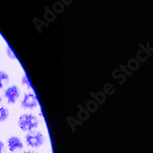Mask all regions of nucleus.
Returning a JSON list of instances; mask_svg holds the SVG:
<instances>
[{"label": "nucleus", "instance_id": "obj_1", "mask_svg": "<svg viewBox=\"0 0 153 153\" xmlns=\"http://www.w3.org/2000/svg\"><path fill=\"white\" fill-rule=\"evenodd\" d=\"M38 120L33 114H28L25 113L19 117L18 124L19 128L25 132H29L31 130H34L38 127Z\"/></svg>", "mask_w": 153, "mask_h": 153}, {"label": "nucleus", "instance_id": "obj_2", "mask_svg": "<svg viewBox=\"0 0 153 153\" xmlns=\"http://www.w3.org/2000/svg\"><path fill=\"white\" fill-rule=\"evenodd\" d=\"M27 145L32 148H38L44 143V136L39 131L31 130L25 136Z\"/></svg>", "mask_w": 153, "mask_h": 153}, {"label": "nucleus", "instance_id": "obj_3", "mask_svg": "<svg viewBox=\"0 0 153 153\" xmlns=\"http://www.w3.org/2000/svg\"><path fill=\"white\" fill-rule=\"evenodd\" d=\"M4 94H5V97L7 99L8 103L10 104H13L16 103L18 98L19 97L20 92H19V89L17 86L12 85L5 90Z\"/></svg>", "mask_w": 153, "mask_h": 153}, {"label": "nucleus", "instance_id": "obj_4", "mask_svg": "<svg viewBox=\"0 0 153 153\" xmlns=\"http://www.w3.org/2000/svg\"><path fill=\"white\" fill-rule=\"evenodd\" d=\"M38 105V100L33 94H25L24 96V99L22 101V106L24 109H35Z\"/></svg>", "mask_w": 153, "mask_h": 153}, {"label": "nucleus", "instance_id": "obj_5", "mask_svg": "<svg viewBox=\"0 0 153 153\" xmlns=\"http://www.w3.org/2000/svg\"><path fill=\"white\" fill-rule=\"evenodd\" d=\"M9 150L12 152H14L18 149H22L23 143L22 140L18 136H11L7 140Z\"/></svg>", "mask_w": 153, "mask_h": 153}, {"label": "nucleus", "instance_id": "obj_6", "mask_svg": "<svg viewBox=\"0 0 153 153\" xmlns=\"http://www.w3.org/2000/svg\"><path fill=\"white\" fill-rule=\"evenodd\" d=\"M9 81V76L4 71H0V89L3 88L5 84H7Z\"/></svg>", "mask_w": 153, "mask_h": 153}, {"label": "nucleus", "instance_id": "obj_7", "mask_svg": "<svg viewBox=\"0 0 153 153\" xmlns=\"http://www.w3.org/2000/svg\"><path fill=\"white\" fill-rule=\"evenodd\" d=\"M9 111L7 108L0 106V123L4 122L9 118Z\"/></svg>", "mask_w": 153, "mask_h": 153}, {"label": "nucleus", "instance_id": "obj_8", "mask_svg": "<svg viewBox=\"0 0 153 153\" xmlns=\"http://www.w3.org/2000/svg\"><path fill=\"white\" fill-rule=\"evenodd\" d=\"M21 81H22V84L23 85L26 86L28 88H30V89L32 88V86H31V83H30L29 80H28V76H27L26 75H24V76L22 77Z\"/></svg>", "mask_w": 153, "mask_h": 153}, {"label": "nucleus", "instance_id": "obj_9", "mask_svg": "<svg viewBox=\"0 0 153 153\" xmlns=\"http://www.w3.org/2000/svg\"><path fill=\"white\" fill-rule=\"evenodd\" d=\"M7 55L9 58H11V59H12V60L16 59V55H15L14 52L12 51V49H11L9 47L7 48Z\"/></svg>", "mask_w": 153, "mask_h": 153}, {"label": "nucleus", "instance_id": "obj_10", "mask_svg": "<svg viewBox=\"0 0 153 153\" xmlns=\"http://www.w3.org/2000/svg\"><path fill=\"white\" fill-rule=\"evenodd\" d=\"M4 148V144L2 141H0V153H2V149Z\"/></svg>", "mask_w": 153, "mask_h": 153}, {"label": "nucleus", "instance_id": "obj_11", "mask_svg": "<svg viewBox=\"0 0 153 153\" xmlns=\"http://www.w3.org/2000/svg\"><path fill=\"white\" fill-rule=\"evenodd\" d=\"M24 153H35V152H25Z\"/></svg>", "mask_w": 153, "mask_h": 153}]
</instances>
